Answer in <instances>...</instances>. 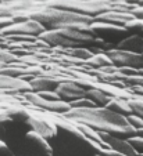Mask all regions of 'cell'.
Masks as SVG:
<instances>
[{"instance_id": "1", "label": "cell", "mask_w": 143, "mask_h": 156, "mask_svg": "<svg viewBox=\"0 0 143 156\" xmlns=\"http://www.w3.org/2000/svg\"><path fill=\"white\" fill-rule=\"evenodd\" d=\"M58 116L72 123L85 124L96 131H104L117 138L128 140L136 136V130L129 126L125 116L111 112L107 108H70Z\"/></svg>"}, {"instance_id": "2", "label": "cell", "mask_w": 143, "mask_h": 156, "mask_svg": "<svg viewBox=\"0 0 143 156\" xmlns=\"http://www.w3.org/2000/svg\"><path fill=\"white\" fill-rule=\"evenodd\" d=\"M51 120L57 127L56 136L47 141L51 156H97V148L101 145L84 137L71 122L61 116H51Z\"/></svg>"}, {"instance_id": "3", "label": "cell", "mask_w": 143, "mask_h": 156, "mask_svg": "<svg viewBox=\"0 0 143 156\" xmlns=\"http://www.w3.org/2000/svg\"><path fill=\"white\" fill-rule=\"evenodd\" d=\"M38 39L43 40L53 48L58 47L61 50H70L82 46H90L93 36L75 30L72 28H61V29L45 30L38 36Z\"/></svg>"}, {"instance_id": "4", "label": "cell", "mask_w": 143, "mask_h": 156, "mask_svg": "<svg viewBox=\"0 0 143 156\" xmlns=\"http://www.w3.org/2000/svg\"><path fill=\"white\" fill-rule=\"evenodd\" d=\"M45 3L54 9L67 10L75 14L90 17L93 20L97 15L110 10L108 2H103V0H96V2L95 0H67V2H45Z\"/></svg>"}, {"instance_id": "5", "label": "cell", "mask_w": 143, "mask_h": 156, "mask_svg": "<svg viewBox=\"0 0 143 156\" xmlns=\"http://www.w3.org/2000/svg\"><path fill=\"white\" fill-rule=\"evenodd\" d=\"M17 147L18 155L15 156H51V148L49 142L31 130L25 133Z\"/></svg>"}, {"instance_id": "6", "label": "cell", "mask_w": 143, "mask_h": 156, "mask_svg": "<svg viewBox=\"0 0 143 156\" xmlns=\"http://www.w3.org/2000/svg\"><path fill=\"white\" fill-rule=\"evenodd\" d=\"M89 27L93 32V37H99L101 40L113 44V46L114 43H119L122 39L129 36V32L124 27L106 24V22H100V21H93Z\"/></svg>"}, {"instance_id": "7", "label": "cell", "mask_w": 143, "mask_h": 156, "mask_svg": "<svg viewBox=\"0 0 143 156\" xmlns=\"http://www.w3.org/2000/svg\"><path fill=\"white\" fill-rule=\"evenodd\" d=\"M25 123L31 127V131L39 134L46 141H50L56 136L57 127L51 120V116L47 118V116H39L38 113H29L25 119Z\"/></svg>"}, {"instance_id": "8", "label": "cell", "mask_w": 143, "mask_h": 156, "mask_svg": "<svg viewBox=\"0 0 143 156\" xmlns=\"http://www.w3.org/2000/svg\"><path fill=\"white\" fill-rule=\"evenodd\" d=\"M107 57L113 65L115 66H131V68H143V57L137 55V54H132L128 51L117 50V48H111V50L106 51Z\"/></svg>"}, {"instance_id": "9", "label": "cell", "mask_w": 143, "mask_h": 156, "mask_svg": "<svg viewBox=\"0 0 143 156\" xmlns=\"http://www.w3.org/2000/svg\"><path fill=\"white\" fill-rule=\"evenodd\" d=\"M42 32H45V28L33 20H28V21H24V22L13 24L10 27L4 28L3 30H0V33L3 36L27 35V36H35V37H38Z\"/></svg>"}, {"instance_id": "10", "label": "cell", "mask_w": 143, "mask_h": 156, "mask_svg": "<svg viewBox=\"0 0 143 156\" xmlns=\"http://www.w3.org/2000/svg\"><path fill=\"white\" fill-rule=\"evenodd\" d=\"M71 76H35L29 82L33 93L40 91H54L61 82H71Z\"/></svg>"}, {"instance_id": "11", "label": "cell", "mask_w": 143, "mask_h": 156, "mask_svg": "<svg viewBox=\"0 0 143 156\" xmlns=\"http://www.w3.org/2000/svg\"><path fill=\"white\" fill-rule=\"evenodd\" d=\"M0 90L3 93H14V94L33 93L28 82L20 77H11L6 75H0Z\"/></svg>"}, {"instance_id": "12", "label": "cell", "mask_w": 143, "mask_h": 156, "mask_svg": "<svg viewBox=\"0 0 143 156\" xmlns=\"http://www.w3.org/2000/svg\"><path fill=\"white\" fill-rule=\"evenodd\" d=\"M97 133H99V136H100V138L103 140V142L107 145L108 149L117 151V152L124 153V155H126V156H136L137 155L126 140L117 138V137L110 136V134H107V133H104V131H97Z\"/></svg>"}, {"instance_id": "13", "label": "cell", "mask_w": 143, "mask_h": 156, "mask_svg": "<svg viewBox=\"0 0 143 156\" xmlns=\"http://www.w3.org/2000/svg\"><path fill=\"white\" fill-rule=\"evenodd\" d=\"M54 91L57 93L60 100L67 101V102H71L74 100L85 97V90L82 87H79L78 84H75L74 82H61L56 87Z\"/></svg>"}, {"instance_id": "14", "label": "cell", "mask_w": 143, "mask_h": 156, "mask_svg": "<svg viewBox=\"0 0 143 156\" xmlns=\"http://www.w3.org/2000/svg\"><path fill=\"white\" fill-rule=\"evenodd\" d=\"M134 20L131 12H118L114 10H108V11L103 12V14L97 15L95 21H100V22H106V24L111 25H118V27H124L126 22Z\"/></svg>"}, {"instance_id": "15", "label": "cell", "mask_w": 143, "mask_h": 156, "mask_svg": "<svg viewBox=\"0 0 143 156\" xmlns=\"http://www.w3.org/2000/svg\"><path fill=\"white\" fill-rule=\"evenodd\" d=\"M115 48L117 50L128 51V53L142 55L143 54V37H140L139 35H131L128 37L122 39L119 43H117Z\"/></svg>"}, {"instance_id": "16", "label": "cell", "mask_w": 143, "mask_h": 156, "mask_svg": "<svg viewBox=\"0 0 143 156\" xmlns=\"http://www.w3.org/2000/svg\"><path fill=\"white\" fill-rule=\"evenodd\" d=\"M106 108H107L108 111H111V112L118 113V115L125 116V118L128 115H132V109H131V106L128 105V102H126L125 100L111 98V100L108 101V104L106 105Z\"/></svg>"}, {"instance_id": "17", "label": "cell", "mask_w": 143, "mask_h": 156, "mask_svg": "<svg viewBox=\"0 0 143 156\" xmlns=\"http://www.w3.org/2000/svg\"><path fill=\"white\" fill-rule=\"evenodd\" d=\"M85 97H86L88 100H90L96 106H99V108H106L108 101L111 100L108 95H106L104 93L100 91L99 88H89V90H85Z\"/></svg>"}, {"instance_id": "18", "label": "cell", "mask_w": 143, "mask_h": 156, "mask_svg": "<svg viewBox=\"0 0 143 156\" xmlns=\"http://www.w3.org/2000/svg\"><path fill=\"white\" fill-rule=\"evenodd\" d=\"M84 65L89 66L90 69L95 68V69H99V68H103V66H108V65H113V62L110 61V58L107 57L106 53H99V54H93L89 59L84 62Z\"/></svg>"}, {"instance_id": "19", "label": "cell", "mask_w": 143, "mask_h": 156, "mask_svg": "<svg viewBox=\"0 0 143 156\" xmlns=\"http://www.w3.org/2000/svg\"><path fill=\"white\" fill-rule=\"evenodd\" d=\"M72 123V122H71ZM75 127H77V130L81 133V134H84V137H86L88 140H90V141H95V142H97L99 145H101L103 148H107V145L103 142V140L100 138V136H99V133L96 131V130H93V129H90V127H88V126H85V124H79V123H72ZM108 149V148H107Z\"/></svg>"}, {"instance_id": "20", "label": "cell", "mask_w": 143, "mask_h": 156, "mask_svg": "<svg viewBox=\"0 0 143 156\" xmlns=\"http://www.w3.org/2000/svg\"><path fill=\"white\" fill-rule=\"evenodd\" d=\"M126 102H128V105L131 106L132 113H134V115L140 116V118L143 119V95L132 94V97L129 98Z\"/></svg>"}, {"instance_id": "21", "label": "cell", "mask_w": 143, "mask_h": 156, "mask_svg": "<svg viewBox=\"0 0 143 156\" xmlns=\"http://www.w3.org/2000/svg\"><path fill=\"white\" fill-rule=\"evenodd\" d=\"M71 105V108H95V104L92 102L90 100H88L86 97L78 98V100H74L71 102H68Z\"/></svg>"}, {"instance_id": "22", "label": "cell", "mask_w": 143, "mask_h": 156, "mask_svg": "<svg viewBox=\"0 0 143 156\" xmlns=\"http://www.w3.org/2000/svg\"><path fill=\"white\" fill-rule=\"evenodd\" d=\"M18 61V57H15L11 51L9 50H2L0 48V62L4 65H9L13 64V62H17Z\"/></svg>"}, {"instance_id": "23", "label": "cell", "mask_w": 143, "mask_h": 156, "mask_svg": "<svg viewBox=\"0 0 143 156\" xmlns=\"http://www.w3.org/2000/svg\"><path fill=\"white\" fill-rule=\"evenodd\" d=\"M126 141L129 142V145L134 148V151L136 153H143V138L142 137H139V136L129 137Z\"/></svg>"}, {"instance_id": "24", "label": "cell", "mask_w": 143, "mask_h": 156, "mask_svg": "<svg viewBox=\"0 0 143 156\" xmlns=\"http://www.w3.org/2000/svg\"><path fill=\"white\" fill-rule=\"evenodd\" d=\"M126 122L129 123V126L131 127H134L135 130H139V129H143V119L140 118V116H137V115H128L126 116Z\"/></svg>"}, {"instance_id": "25", "label": "cell", "mask_w": 143, "mask_h": 156, "mask_svg": "<svg viewBox=\"0 0 143 156\" xmlns=\"http://www.w3.org/2000/svg\"><path fill=\"white\" fill-rule=\"evenodd\" d=\"M122 82L126 86H142L143 87V76L140 75H134V76H124Z\"/></svg>"}, {"instance_id": "26", "label": "cell", "mask_w": 143, "mask_h": 156, "mask_svg": "<svg viewBox=\"0 0 143 156\" xmlns=\"http://www.w3.org/2000/svg\"><path fill=\"white\" fill-rule=\"evenodd\" d=\"M39 97H42L43 100H47V101H60V97L57 95L56 91H40V93H36Z\"/></svg>"}, {"instance_id": "27", "label": "cell", "mask_w": 143, "mask_h": 156, "mask_svg": "<svg viewBox=\"0 0 143 156\" xmlns=\"http://www.w3.org/2000/svg\"><path fill=\"white\" fill-rule=\"evenodd\" d=\"M97 155L100 156H126L124 153H119L117 151H113V149H107V148H97Z\"/></svg>"}, {"instance_id": "28", "label": "cell", "mask_w": 143, "mask_h": 156, "mask_svg": "<svg viewBox=\"0 0 143 156\" xmlns=\"http://www.w3.org/2000/svg\"><path fill=\"white\" fill-rule=\"evenodd\" d=\"M118 68V72L124 76H134V75H137V69L136 68H131V66H117Z\"/></svg>"}, {"instance_id": "29", "label": "cell", "mask_w": 143, "mask_h": 156, "mask_svg": "<svg viewBox=\"0 0 143 156\" xmlns=\"http://www.w3.org/2000/svg\"><path fill=\"white\" fill-rule=\"evenodd\" d=\"M0 156H15L14 152L11 151V148L2 140H0Z\"/></svg>"}, {"instance_id": "30", "label": "cell", "mask_w": 143, "mask_h": 156, "mask_svg": "<svg viewBox=\"0 0 143 156\" xmlns=\"http://www.w3.org/2000/svg\"><path fill=\"white\" fill-rule=\"evenodd\" d=\"M132 14V17L134 18H136V20H143V7L142 6H135L134 9L129 11Z\"/></svg>"}, {"instance_id": "31", "label": "cell", "mask_w": 143, "mask_h": 156, "mask_svg": "<svg viewBox=\"0 0 143 156\" xmlns=\"http://www.w3.org/2000/svg\"><path fill=\"white\" fill-rule=\"evenodd\" d=\"M136 4H137V6H142V7H143V0H140V2H137Z\"/></svg>"}, {"instance_id": "32", "label": "cell", "mask_w": 143, "mask_h": 156, "mask_svg": "<svg viewBox=\"0 0 143 156\" xmlns=\"http://www.w3.org/2000/svg\"><path fill=\"white\" fill-rule=\"evenodd\" d=\"M3 68H4V64H2V62H0V71H2Z\"/></svg>"}, {"instance_id": "33", "label": "cell", "mask_w": 143, "mask_h": 156, "mask_svg": "<svg viewBox=\"0 0 143 156\" xmlns=\"http://www.w3.org/2000/svg\"><path fill=\"white\" fill-rule=\"evenodd\" d=\"M139 36H140V37H143V30H142V32H140V35H139Z\"/></svg>"}, {"instance_id": "34", "label": "cell", "mask_w": 143, "mask_h": 156, "mask_svg": "<svg viewBox=\"0 0 143 156\" xmlns=\"http://www.w3.org/2000/svg\"><path fill=\"white\" fill-rule=\"evenodd\" d=\"M136 156H143V153H137V155Z\"/></svg>"}, {"instance_id": "35", "label": "cell", "mask_w": 143, "mask_h": 156, "mask_svg": "<svg viewBox=\"0 0 143 156\" xmlns=\"http://www.w3.org/2000/svg\"><path fill=\"white\" fill-rule=\"evenodd\" d=\"M142 57H143V54H142Z\"/></svg>"}, {"instance_id": "36", "label": "cell", "mask_w": 143, "mask_h": 156, "mask_svg": "<svg viewBox=\"0 0 143 156\" xmlns=\"http://www.w3.org/2000/svg\"><path fill=\"white\" fill-rule=\"evenodd\" d=\"M97 156H100V155H97Z\"/></svg>"}]
</instances>
